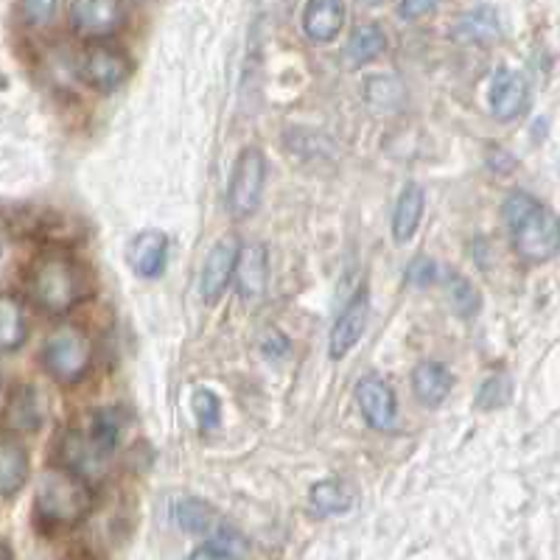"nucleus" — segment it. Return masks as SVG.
<instances>
[{"instance_id": "nucleus-1", "label": "nucleus", "mask_w": 560, "mask_h": 560, "mask_svg": "<svg viewBox=\"0 0 560 560\" xmlns=\"http://www.w3.org/2000/svg\"><path fill=\"white\" fill-rule=\"evenodd\" d=\"M26 289L39 312L65 317L93 294V275L70 255L45 253L28 269Z\"/></svg>"}, {"instance_id": "nucleus-2", "label": "nucleus", "mask_w": 560, "mask_h": 560, "mask_svg": "<svg viewBox=\"0 0 560 560\" xmlns=\"http://www.w3.org/2000/svg\"><path fill=\"white\" fill-rule=\"evenodd\" d=\"M502 222L513 249L529 264H547L558 255L560 230L552 210L527 191H513L502 205Z\"/></svg>"}, {"instance_id": "nucleus-3", "label": "nucleus", "mask_w": 560, "mask_h": 560, "mask_svg": "<svg viewBox=\"0 0 560 560\" xmlns=\"http://www.w3.org/2000/svg\"><path fill=\"white\" fill-rule=\"evenodd\" d=\"M37 516L51 527H73L93 510V490L88 479L77 471H68L62 465H54L39 474L34 490Z\"/></svg>"}, {"instance_id": "nucleus-4", "label": "nucleus", "mask_w": 560, "mask_h": 560, "mask_svg": "<svg viewBox=\"0 0 560 560\" xmlns=\"http://www.w3.org/2000/svg\"><path fill=\"white\" fill-rule=\"evenodd\" d=\"M43 364L59 384L82 382L93 368V339L82 325L62 323L45 339Z\"/></svg>"}, {"instance_id": "nucleus-5", "label": "nucleus", "mask_w": 560, "mask_h": 560, "mask_svg": "<svg viewBox=\"0 0 560 560\" xmlns=\"http://www.w3.org/2000/svg\"><path fill=\"white\" fill-rule=\"evenodd\" d=\"M264 185H267V158L261 149H244L238 154L233 174L228 185V210L233 219L253 217L264 197Z\"/></svg>"}, {"instance_id": "nucleus-6", "label": "nucleus", "mask_w": 560, "mask_h": 560, "mask_svg": "<svg viewBox=\"0 0 560 560\" xmlns=\"http://www.w3.org/2000/svg\"><path fill=\"white\" fill-rule=\"evenodd\" d=\"M77 73L88 88L98 90V93H113L129 79L132 62H129L127 54L113 48V45H90L88 51L79 57Z\"/></svg>"}, {"instance_id": "nucleus-7", "label": "nucleus", "mask_w": 560, "mask_h": 560, "mask_svg": "<svg viewBox=\"0 0 560 560\" xmlns=\"http://www.w3.org/2000/svg\"><path fill=\"white\" fill-rule=\"evenodd\" d=\"M127 23L124 0H70V26L84 39H107Z\"/></svg>"}, {"instance_id": "nucleus-8", "label": "nucleus", "mask_w": 560, "mask_h": 560, "mask_svg": "<svg viewBox=\"0 0 560 560\" xmlns=\"http://www.w3.org/2000/svg\"><path fill=\"white\" fill-rule=\"evenodd\" d=\"M233 283L247 303H258L269 287V255L264 244H244L233 264Z\"/></svg>"}, {"instance_id": "nucleus-9", "label": "nucleus", "mask_w": 560, "mask_h": 560, "mask_svg": "<svg viewBox=\"0 0 560 560\" xmlns=\"http://www.w3.org/2000/svg\"><path fill=\"white\" fill-rule=\"evenodd\" d=\"M529 107V84L522 73L510 68H499L490 79V113L499 121H516Z\"/></svg>"}, {"instance_id": "nucleus-10", "label": "nucleus", "mask_w": 560, "mask_h": 560, "mask_svg": "<svg viewBox=\"0 0 560 560\" xmlns=\"http://www.w3.org/2000/svg\"><path fill=\"white\" fill-rule=\"evenodd\" d=\"M357 407L370 427L384 432V429H389L395 423V415H398V398H395V389L389 387L384 378L364 376L359 378L357 384Z\"/></svg>"}, {"instance_id": "nucleus-11", "label": "nucleus", "mask_w": 560, "mask_h": 560, "mask_svg": "<svg viewBox=\"0 0 560 560\" xmlns=\"http://www.w3.org/2000/svg\"><path fill=\"white\" fill-rule=\"evenodd\" d=\"M368 314H370L368 289H359L348 306L339 312L337 323H334L331 328V337H328V353H331V359H345L350 350L357 348V342L364 334V325H368Z\"/></svg>"}, {"instance_id": "nucleus-12", "label": "nucleus", "mask_w": 560, "mask_h": 560, "mask_svg": "<svg viewBox=\"0 0 560 560\" xmlns=\"http://www.w3.org/2000/svg\"><path fill=\"white\" fill-rule=\"evenodd\" d=\"M236 253H238L236 238H219V242L210 247L208 258H205L202 264V272H199V294H202L208 303L222 298V292L228 289L230 278H233Z\"/></svg>"}, {"instance_id": "nucleus-13", "label": "nucleus", "mask_w": 560, "mask_h": 560, "mask_svg": "<svg viewBox=\"0 0 560 560\" xmlns=\"http://www.w3.org/2000/svg\"><path fill=\"white\" fill-rule=\"evenodd\" d=\"M168 258V238L160 230H143L129 242L127 261L135 275L140 278H158L166 269Z\"/></svg>"}, {"instance_id": "nucleus-14", "label": "nucleus", "mask_w": 560, "mask_h": 560, "mask_svg": "<svg viewBox=\"0 0 560 560\" xmlns=\"http://www.w3.org/2000/svg\"><path fill=\"white\" fill-rule=\"evenodd\" d=\"M345 26L342 0H308L303 9V32L312 43L325 45L339 37Z\"/></svg>"}, {"instance_id": "nucleus-15", "label": "nucleus", "mask_w": 560, "mask_h": 560, "mask_svg": "<svg viewBox=\"0 0 560 560\" xmlns=\"http://www.w3.org/2000/svg\"><path fill=\"white\" fill-rule=\"evenodd\" d=\"M454 376L446 364L440 362H420L412 370V395L418 398V404L434 409L446 401L452 395Z\"/></svg>"}, {"instance_id": "nucleus-16", "label": "nucleus", "mask_w": 560, "mask_h": 560, "mask_svg": "<svg viewBox=\"0 0 560 560\" xmlns=\"http://www.w3.org/2000/svg\"><path fill=\"white\" fill-rule=\"evenodd\" d=\"M28 479V452L14 434H0V497H14Z\"/></svg>"}, {"instance_id": "nucleus-17", "label": "nucleus", "mask_w": 560, "mask_h": 560, "mask_svg": "<svg viewBox=\"0 0 560 560\" xmlns=\"http://www.w3.org/2000/svg\"><path fill=\"white\" fill-rule=\"evenodd\" d=\"M191 560H249V541L233 524L219 522V527L194 549Z\"/></svg>"}, {"instance_id": "nucleus-18", "label": "nucleus", "mask_w": 560, "mask_h": 560, "mask_svg": "<svg viewBox=\"0 0 560 560\" xmlns=\"http://www.w3.org/2000/svg\"><path fill=\"white\" fill-rule=\"evenodd\" d=\"M423 208H427V194L420 185H407L395 202L393 210V238L398 244L412 242L415 230H418L420 219H423Z\"/></svg>"}, {"instance_id": "nucleus-19", "label": "nucleus", "mask_w": 560, "mask_h": 560, "mask_svg": "<svg viewBox=\"0 0 560 560\" xmlns=\"http://www.w3.org/2000/svg\"><path fill=\"white\" fill-rule=\"evenodd\" d=\"M121 432H124V418L118 409H98L93 418H90V429H88V443L93 446V452L98 454L102 459H107L109 454L118 448L121 443Z\"/></svg>"}, {"instance_id": "nucleus-20", "label": "nucleus", "mask_w": 560, "mask_h": 560, "mask_svg": "<svg viewBox=\"0 0 560 560\" xmlns=\"http://www.w3.org/2000/svg\"><path fill=\"white\" fill-rule=\"evenodd\" d=\"M499 37V14L490 7L465 12L454 26V39L465 45H488Z\"/></svg>"}, {"instance_id": "nucleus-21", "label": "nucleus", "mask_w": 560, "mask_h": 560, "mask_svg": "<svg viewBox=\"0 0 560 560\" xmlns=\"http://www.w3.org/2000/svg\"><path fill=\"white\" fill-rule=\"evenodd\" d=\"M28 337L26 308L12 294H0V350L12 353Z\"/></svg>"}, {"instance_id": "nucleus-22", "label": "nucleus", "mask_w": 560, "mask_h": 560, "mask_svg": "<svg viewBox=\"0 0 560 560\" xmlns=\"http://www.w3.org/2000/svg\"><path fill=\"white\" fill-rule=\"evenodd\" d=\"M174 522H177L185 533L205 535V538H208V535L219 527L222 518L217 516V510L210 508L208 502L188 497L179 499V502L174 504Z\"/></svg>"}, {"instance_id": "nucleus-23", "label": "nucleus", "mask_w": 560, "mask_h": 560, "mask_svg": "<svg viewBox=\"0 0 560 560\" xmlns=\"http://www.w3.org/2000/svg\"><path fill=\"white\" fill-rule=\"evenodd\" d=\"M353 504V493L345 482L339 479H325V482H317L308 493V508H312L314 516H339L345 510Z\"/></svg>"}, {"instance_id": "nucleus-24", "label": "nucleus", "mask_w": 560, "mask_h": 560, "mask_svg": "<svg viewBox=\"0 0 560 560\" xmlns=\"http://www.w3.org/2000/svg\"><path fill=\"white\" fill-rule=\"evenodd\" d=\"M345 51H348V59L353 65L373 62V59H378L387 51V34L376 23H364V26H359L357 32L350 34Z\"/></svg>"}, {"instance_id": "nucleus-25", "label": "nucleus", "mask_w": 560, "mask_h": 560, "mask_svg": "<svg viewBox=\"0 0 560 560\" xmlns=\"http://www.w3.org/2000/svg\"><path fill=\"white\" fill-rule=\"evenodd\" d=\"M39 401H37V393L32 387H23L20 393L12 395V404H9V423L12 429L18 432H34L39 427Z\"/></svg>"}, {"instance_id": "nucleus-26", "label": "nucleus", "mask_w": 560, "mask_h": 560, "mask_svg": "<svg viewBox=\"0 0 560 560\" xmlns=\"http://www.w3.org/2000/svg\"><path fill=\"white\" fill-rule=\"evenodd\" d=\"M191 409L202 432H213L222 423V401L213 389H197L191 398Z\"/></svg>"}, {"instance_id": "nucleus-27", "label": "nucleus", "mask_w": 560, "mask_h": 560, "mask_svg": "<svg viewBox=\"0 0 560 560\" xmlns=\"http://www.w3.org/2000/svg\"><path fill=\"white\" fill-rule=\"evenodd\" d=\"M448 300H452V308L459 317H471L479 308V292L474 289L471 280L459 278V275L448 278Z\"/></svg>"}, {"instance_id": "nucleus-28", "label": "nucleus", "mask_w": 560, "mask_h": 560, "mask_svg": "<svg viewBox=\"0 0 560 560\" xmlns=\"http://www.w3.org/2000/svg\"><path fill=\"white\" fill-rule=\"evenodd\" d=\"M59 0H23V14L32 26H45L57 14Z\"/></svg>"}, {"instance_id": "nucleus-29", "label": "nucleus", "mask_w": 560, "mask_h": 560, "mask_svg": "<svg viewBox=\"0 0 560 560\" xmlns=\"http://www.w3.org/2000/svg\"><path fill=\"white\" fill-rule=\"evenodd\" d=\"M440 7V0H398V18L415 23V20H423L429 14H434V9Z\"/></svg>"}, {"instance_id": "nucleus-30", "label": "nucleus", "mask_w": 560, "mask_h": 560, "mask_svg": "<svg viewBox=\"0 0 560 560\" xmlns=\"http://www.w3.org/2000/svg\"><path fill=\"white\" fill-rule=\"evenodd\" d=\"M409 280H412V283H420V287H423V283H432L434 264L429 261V258H418V261L409 267Z\"/></svg>"}, {"instance_id": "nucleus-31", "label": "nucleus", "mask_w": 560, "mask_h": 560, "mask_svg": "<svg viewBox=\"0 0 560 560\" xmlns=\"http://www.w3.org/2000/svg\"><path fill=\"white\" fill-rule=\"evenodd\" d=\"M359 3H364V7H378V3H384V0H359Z\"/></svg>"}, {"instance_id": "nucleus-32", "label": "nucleus", "mask_w": 560, "mask_h": 560, "mask_svg": "<svg viewBox=\"0 0 560 560\" xmlns=\"http://www.w3.org/2000/svg\"><path fill=\"white\" fill-rule=\"evenodd\" d=\"M3 247H7V242H3V236H0V258H3Z\"/></svg>"}, {"instance_id": "nucleus-33", "label": "nucleus", "mask_w": 560, "mask_h": 560, "mask_svg": "<svg viewBox=\"0 0 560 560\" xmlns=\"http://www.w3.org/2000/svg\"><path fill=\"white\" fill-rule=\"evenodd\" d=\"M140 3H143V0H140Z\"/></svg>"}]
</instances>
